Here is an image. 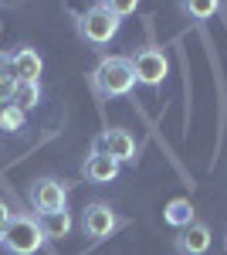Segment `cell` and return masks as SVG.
Instances as JSON below:
<instances>
[{
    "label": "cell",
    "instance_id": "obj_1",
    "mask_svg": "<svg viewBox=\"0 0 227 255\" xmlns=\"http://www.w3.org/2000/svg\"><path fill=\"white\" fill-rule=\"evenodd\" d=\"M95 89H98V96L105 99H119V96H129L136 85V75H133V65L126 55H109V58L98 61V68H95Z\"/></svg>",
    "mask_w": 227,
    "mask_h": 255
},
{
    "label": "cell",
    "instance_id": "obj_2",
    "mask_svg": "<svg viewBox=\"0 0 227 255\" xmlns=\"http://www.w3.org/2000/svg\"><path fill=\"white\" fill-rule=\"evenodd\" d=\"M0 245L10 255H34L44 245V232L38 225V215H14L10 225L0 232Z\"/></svg>",
    "mask_w": 227,
    "mask_h": 255
},
{
    "label": "cell",
    "instance_id": "obj_3",
    "mask_svg": "<svg viewBox=\"0 0 227 255\" xmlns=\"http://www.w3.org/2000/svg\"><path fill=\"white\" fill-rule=\"evenodd\" d=\"M119 24L122 20L112 14V7L109 3H92L81 20H78V34L88 41V44H109V41L119 34Z\"/></svg>",
    "mask_w": 227,
    "mask_h": 255
},
{
    "label": "cell",
    "instance_id": "obj_4",
    "mask_svg": "<svg viewBox=\"0 0 227 255\" xmlns=\"http://www.w3.org/2000/svg\"><path fill=\"white\" fill-rule=\"evenodd\" d=\"M115 228H122V218L115 215L112 204L105 201H92L81 208V235L92 238V242H105Z\"/></svg>",
    "mask_w": 227,
    "mask_h": 255
},
{
    "label": "cell",
    "instance_id": "obj_5",
    "mask_svg": "<svg viewBox=\"0 0 227 255\" xmlns=\"http://www.w3.org/2000/svg\"><path fill=\"white\" fill-rule=\"evenodd\" d=\"M27 201L34 208V215H51V211H65L68 204V184L58 177H38L27 191Z\"/></svg>",
    "mask_w": 227,
    "mask_h": 255
},
{
    "label": "cell",
    "instance_id": "obj_6",
    "mask_svg": "<svg viewBox=\"0 0 227 255\" xmlns=\"http://www.w3.org/2000/svg\"><path fill=\"white\" fill-rule=\"evenodd\" d=\"M129 65H133V75L139 85H163V79L170 75V58L159 51V48H139L136 55H129Z\"/></svg>",
    "mask_w": 227,
    "mask_h": 255
},
{
    "label": "cell",
    "instance_id": "obj_7",
    "mask_svg": "<svg viewBox=\"0 0 227 255\" xmlns=\"http://www.w3.org/2000/svg\"><path fill=\"white\" fill-rule=\"evenodd\" d=\"M92 150L102 153V157H112L115 163H129V160H136V139H133L129 129L112 126V129H102V133L95 136Z\"/></svg>",
    "mask_w": 227,
    "mask_h": 255
},
{
    "label": "cell",
    "instance_id": "obj_8",
    "mask_svg": "<svg viewBox=\"0 0 227 255\" xmlns=\"http://www.w3.org/2000/svg\"><path fill=\"white\" fill-rule=\"evenodd\" d=\"M210 225L204 221H190L187 228H180L176 238H173V249L176 255H207L210 252Z\"/></svg>",
    "mask_w": 227,
    "mask_h": 255
},
{
    "label": "cell",
    "instance_id": "obj_9",
    "mask_svg": "<svg viewBox=\"0 0 227 255\" xmlns=\"http://www.w3.org/2000/svg\"><path fill=\"white\" fill-rule=\"evenodd\" d=\"M10 68H14V79L17 82H38L44 61H41V55L34 51V48L20 44L17 51H10Z\"/></svg>",
    "mask_w": 227,
    "mask_h": 255
},
{
    "label": "cell",
    "instance_id": "obj_10",
    "mask_svg": "<svg viewBox=\"0 0 227 255\" xmlns=\"http://www.w3.org/2000/svg\"><path fill=\"white\" fill-rule=\"evenodd\" d=\"M119 167H122V163H115L112 157H102V153L88 150V157L81 163V177H85L88 184H109V180L119 177Z\"/></svg>",
    "mask_w": 227,
    "mask_h": 255
},
{
    "label": "cell",
    "instance_id": "obj_11",
    "mask_svg": "<svg viewBox=\"0 0 227 255\" xmlns=\"http://www.w3.org/2000/svg\"><path fill=\"white\" fill-rule=\"evenodd\" d=\"M38 225L41 232H44V242H55V238H68L72 235V228H75V221L68 211H51V215H38Z\"/></svg>",
    "mask_w": 227,
    "mask_h": 255
},
{
    "label": "cell",
    "instance_id": "obj_12",
    "mask_svg": "<svg viewBox=\"0 0 227 255\" xmlns=\"http://www.w3.org/2000/svg\"><path fill=\"white\" fill-rule=\"evenodd\" d=\"M166 225H173V228H176V232H180V228H187L190 221H197V218H193V204H190V197H173L170 204H166Z\"/></svg>",
    "mask_w": 227,
    "mask_h": 255
},
{
    "label": "cell",
    "instance_id": "obj_13",
    "mask_svg": "<svg viewBox=\"0 0 227 255\" xmlns=\"http://www.w3.org/2000/svg\"><path fill=\"white\" fill-rule=\"evenodd\" d=\"M38 102H41V82H17L10 106H17L20 113H27V109H34Z\"/></svg>",
    "mask_w": 227,
    "mask_h": 255
},
{
    "label": "cell",
    "instance_id": "obj_14",
    "mask_svg": "<svg viewBox=\"0 0 227 255\" xmlns=\"http://www.w3.org/2000/svg\"><path fill=\"white\" fill-rule=\"evenodd\" d=\"M14 89H17V79H14V68H10V51H0V99L10 102Z\"/></svg>",
    "mask_w": 227,
    "mask_h": 255
},
{
    "label": "cell",
    "instance_id": "obj_15",
    "mask_svg": "<svg viewBox=\"0 0 227 255\" xmlns=\"http://www.w3.org/2000/svg\"><path fill=\"white\" fill-rule=\"evenodd\" d=\"M24 129V113H20L17 106H3L0 109V133H20Z\"/></svg>",
    "mask_w": 227,
    "mask_h": 255
},
{
    "label": "cell",
    "instance_id": "obj_16",
    "mask_svg": "<svg viewBox=\"0 0 227 255\" xmlns=\"http://www.w3.org/2000/svg\"><path fill=\"white\" fill-rule=\"evenodd\" d=\"M180 10L183 14H190V17H214L217 14V3L214 0H190V3H180Z\"/></svg>",
    "mask_w": 227,
    "mask_h": 255
},
{
    "label": "cell",
    "instance_id": "obj_17",
    "mask_svg": "<svg viewBox=\"0 0 227 255\" xmlns=\"http://www.w3.org/2000/svg\"><path fill=\"white\" fill-rule=\"evenodd\" d=\"M109 7H112L115 17L122 20V17H129V14H136V7H139V3H136V0H109Z\"/></svg>",
    "mask_w": 227,
    "mask_h": 255
},
{
    "label": "cell",
    "instance_id": "obj_18",
    "mask_svg": "<svg viewBox=\"0 0 227 255\" xmlns=\"http://www.w3.org/2000/svg\"><path fill=\"white\" fill-rule=\"evenodd\" d=\"M10 218H14V211H10V204H7V201L0 197V232H3V228L10 225Z\"/></svg>",
    "mask_w": 227,
    "mask_h": 255
},
{
    "label": "cell",
    "instance_id": "obj_19",
    "mask_svg": "<svg viewBox=\"0 0 227 255\" xmlns=\"http://www.w3.org/2000/svg\"><path fill=\"white\" fill-rule=\"evenodd\" d=\"M3 106H7V102H3V99H0V109H3Z\"/></svg>",
    "mask_w": 227,
    "mask_h": 255
},
{
    "label": "cell",
    "instance_id": "obj_20",
    "mask_svg": "<svg viewBox=\"0 0 227 255\" xmlns=\"http://www.w3.org/2000/svg\"><path fill=\"white\" fill-rule=\"evenodd\" d=\"M224 249H227V235H224Z\"/></svg>",
    "mask_w": 227,
    "mask_h": 255
}]
</instances>
